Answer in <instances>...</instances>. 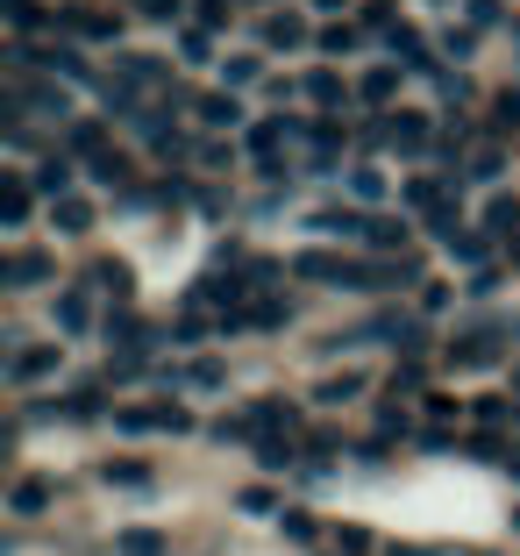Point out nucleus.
<instances>
[{
  "instance_id": "f257e3e1",
  "label": "nucleus",
  "mask_w": 520,
  "mask_h": 556,
  "mask_svg": "<svg viewBox=\"0 0 520 556\" xmlns=\"http://www.w3.org/2000/svg\"><path fill=\"white\" fill-rule=\"evenodd\" d=\"M293 271H300V278H328V286H357V293H371V264H364V257H328V250H300Z\"/></svg>"
},
{
  "instance_id": "f03ea898",
  "label": "nucleus",
  "mask_w": 520,
  "mask_h": 556,
  "mask_svg": "<svg viewBox=\"0 0 520 556\" xmlns=\"http://www.w3.org/2000/svg\"><path fill=\"white\" fill-rule=\"evenodd\" d=\"M114 428H129V435L172 428V435H186V428H193V414H186L179 400H150V407H122V414H114Z\"/></svg>"
},
{
  "instance_id": "7ed1b4c3",
  "label": "nucleus",
  "mask_w": 520,
  "mask_h": 556,
  "mask_svg": "<svg viewBox=\"0 0 520 556\" xmlns=\"http://www.w3.org/2000/svg\"><path fill=\"white\" fill-rule=\"evenodd\" d=\"M250 428H257V442H293L300 407L293 400H257V407H250Z\"/></svg>"
},
{
  "instance_id": "20e7f679",
  "label": "nucleus",
  "mask_w": 520,
  "mask_h": 556,
  "mask_svg": "<svg viewBox=\"0 0 520 556\" xmlns=\"http://www.w3.org/2000/svg\"><path fill=\"white\" fill-rule=\"evenodd\" d=\"M58 22H65L72 36H93V43H114V36H122V15H107V8H86V0H72Z\"/></svg>"
},
{
  "instance_id": "39448f33",
  "label": "nucleus",
  "mask_w": 520,
  "mask_h": 556,
  "mask_svg": "<svg viewBox=\"0 0 520 556\" xmlns=\"http://www.w3.org/2000/svg\"><path fill=\"white\" fill-rule=\"evenodd\" d=\"M449 364H456V371H485V364H499V336H492V328L456 336V343H449Z\"/></svg>"
},
{
  "instance_id": "423d86ee",
  "label": "nucleus",
  "mask_w": 520,
  "mask_h": 556,
  "mask_svg": "<svg viewBox=\"0 0 520 556\" xmlns=\"http://www.w3.org/2000/svg\"><path fill=\"white\" fill-rule=\"evenodd\" d=\"M50 500H58V485H50V478H15V492H8V514H15V521H43Z\"/></svg>"
},
{
  "instance_id": "0eeeda50",
  "label": "nucleus",
  "mask_w": 520,
  "mask_h": 556,
  "mask_svg": "<svg viewBox=\"0 0 520 556\" xmlns=\"http://www.w3.org/2000/svg\"><path fill=\"white\" fill-rule=\"evenodd\" d=\"M29 186H36V193H50V200H72V150H50V157L29 172Z\"/></svg>"
},
{
  "instance_id": "6e6552de",
  "label": "nucleus",
  "mask_w": 520,
  "mask_h": 556,
  "mask_svg": "<svg viewBox=\"0 0 520 556\" xmlns=\"http://www.w3.org/2000/svg\"><path fill=\"white\" fill-rule=\"evenodd\" d=\"M86 286H93V293H107V300H129L136 293V271L122 257H100L93 271H86Z\"/></svg>"
},
{
  "instance_id": "1a4fd4ad",
  "label": "nucleus",
  "mask_w": 520,
  "mask_h": 556,
  "mask_svg": "<svg viewBox=\"0 0 520 556\" xmlns=\"http://www.w3.org/2000/svg\"><path fill=\"white\" fill-rule=\"evenodd\" d=\"M321 236H350V243H371V214H350V207H321L314 214Z\"/></svg>"
},
{
  "instance_id": "9d476101",
  "label": "nucleus",
  "mask_w": 520,
  "mask_h": 556,
  "mask_svg": "<svg viewBox=\"0 0 520 556\" xmlns=\"http://www.w3.org/2000/svg\"><path fill=\"white\" fill-rule=\"evenodd\" d=\"M50 271H58V264H50L43 250H15V257H8V286H43Z\"/></svg>"
},
{
  "instance_id": "9b49d317",
  "label": "nucleus",
  "mask_w": 520,
  "mask_h": 556,
  "mask_svg": "<svg viewBox=\"0 0 520 556\" xmlns=\"http://www.w3.org/2000/svg\"><path fill=\"white\" fill-rule=\"evenodd\" d=\"M300 43H307L300 15H264V50H300Z\"/></svg>"
},
{
  "instance_id": "f8f14e48",
  "label": "nucleus",
  "mask_w": 520,
  "mask_h": 556,
  "mask_svg": "<svg viewBox=\"0 0 520 556\" xmlns=\"http://www.w3.org/2000/svg\"><path fill=\"white\" fill-rule=\"evenodd\" d=\"M50 222H58V236H86V229H93V207H86L79 193H72V200H50Z\"/></svg>"
},
{
  "instance_id": "ddd939ff",
  "label": "nucleus",
  "mask_w": 520,
  "mask_h": 556,
  "mask_svg": "<svg viewBox=\"0 0 520 556\" xmlns=\"http://www.w3.org/2000/svg\"><path fill=\"white\" fill-rule=\"evenodd\" d=\"M65 150L72 157H107V129H100V122H72V136H65Z\"/></svg>"
},
{
  "instance_id": "4468645a",
  "label": "nucleus",
  "mask_w": 520,
  "mask_h": 556,
  "mask_svg": "<svg viewBox=\"0 0 520 556\" xmlns=\"http://www.w3.org/2000/svg\"><path fill=\"white\" fill-rule=\"evenodd\" d=\"M50 364H58V343H36V350H15V357H8V378H43Z\"/></svg>"
},
{
  "instance_id": "2eb2a0df",
  "label": "nucleus",
  "mask_w": 520,
  "mask_h": 556,
  "mask_svg": "<svg viewBox=\"0 0 520 556\" xmlns=\"http://www.w3.org/2000/svg\"><path fill=\"white\" fill-rule=\"evenodd\" d=\"M385 43H392V58H399V65H414V72L435 65V58H428V43H421V29H392Z\"/></svg>"
},
{
  "instance_id": "dca6fc26",
  "label": "nucleus",
  "mask_w": 520,
  "mask_h": 556,
  "mask_svg": "<svg viewBox=\"0 0 520 556\" xmlns=\"http://www.w3.org/2000/svg\"><path fill=\"white\" fill-rule=\"evenodd\" d=\"M193 115L207 122V129H236V122H243V108H236V93H207Z\"/></svg>"
},
{
  "instance_id": "f3484780",
  "label": "nucleus",
  "mask_w": 520,
  "mask_h": 556,
  "mask_svg": "<svg viewBox=\"0 0 520 556\" xmlns=\"http://www.w3.org/2000/svg\"><path fill=\"white\" fill-rule=\"evenodd\" d=\"M29 207H36L29 172H8V229H22V222H29Z\"/></svg>"
},
{
  "instance_id": "a211bd4d",
  "label": "nucleus",
  "mask_w": 520,
  "mask_h": 556,
  "mask_svg": "<svg viewBox=\"0 0 520 556\" xmlns=\"http://www.w3.org/2000/svg\"><path fill=\"white\" fill-rule=\"evenodd\" d=\"M421 143H428V115L399 108V115H392V150H421Z\"/></svg>"
},
{
  "instance_id": "6ab92c4d",
  "label": "nucleus",
  "mask_w": 520,
  "mask_h": 556,
  "mask_svg": "<svg viewBox=\"0 0 520 556\" xmlns=\"http://www.w3.org/2000/svg\"><path fill=\"white\" fill-rule=\"evenodd\" d=\"M485 129H492V136L520 129V86H506V93H492V115H485Z\"/></svg>"
},
{
  "instance_id": "aec40b11",
  "label": "nucleus",
  "mask_w": 520,
  "mask_h": 556,
  "mask_svg": "<svg viewBox=\"0 0 520 556\" xmlns=\"http://www.w3.org/2000/svg\"><path fill=\"white\" fill-rule=\"evenodd\" d=\"M485 229H492V236H513V229H520V200H513V193H492V200H485Z\"/></svg>"
},
{
  "instance_id": "412c9836",
  "label": "nucleus",
  "mask_w": 520,
  "mask_h": 556,
  "mask_svg": "<svg viewBox=\"0 0 520 556\" xmlns=\"http://www.w3.org/2000/svg\"><path fill=\"white\" fill-rule=\"evenodd\" d=\"M122 79L129 86H164V65L150 58V50H129V58H122Z\"/></svg>"
},
{
  "instance_id": "4be33fe9",
  "label": "nucleus",
  "mask_w": 520,
  "mask_h": 556,
  "mask_svg": "<svg viewBox=\"0 0 520 556\" xmlns=\"http://www.w3.org/2000/svg\"><path fill=\"white\" fill-rule=\"evenodd\" d=\"M357 393H364V371H342V378H321L314 400H321V407H342V400H357Z\"/></svg>"
},
{
  "instance_id": "5701e85b",
  "label": "nucleus",
  "mask_w": 520,
  "mask_h": 556,
  "mask_svg": "<svg viewBox=\"0 0 520 556\" xmlns=\"http://www.w3.org/2000/svg\"><path fill=\"white\" fill-rule=\"evenodd\" d=\"M428 236H442V243H456V236H464V207H456V200H442V207L428 214Z\"/></svg>"
},
{
  "instance_id": "b1692460",
  "label": "nucleus",
  "mask_w": 520,
  "mask_h": 556,
  "mask_svg": "<svg viewBox=\"0 0 520 556\" xmlns=\"http://www.w3.org/2000/svg\"><path fill=\"white\" fill-rule=\"evenodd\" d=\"M0 15L15 22V29H22V36H29V29H43V22H50V15H43V8H36V0H0Z\"/></svg>"
},
{
  "instance_id": "393cba45",
  "label": "nucleus",
  "mask_w": 520,
  "mask_h": 556,
  "mask_svg": "<svg viewBox=\"0 0 520 556\" xmlns=\"http://www.w3.org/2000/svg\"><path fill=\"white\" fill-rule=\"evenodd\" d=\"M499 172H506V150H499V143H492V150H478V157H471V172H464V179H478V186H492V179H499Z\"/></svg>"
},
{
  "instance_id": "a878e982",
  "label": "nucleus",
  "mask_w": 520,
  "mask_h": 556,
  "mask_svg": "<svg viewBox=\"0 0 520 556\" xmlns=\"http://www.w3.org/2000/svg\"><path fill=\"white\" fill-rule=\"evenodd\" d=\"M314 43H321L328 58H350V50L364 43V29H350V22H342V29H321V36H314Z\"/></svg>"
},
{
  "instance_id": "bb28decb",
  "label": "nucleus",
  "mask_w": 520,
  "mask_h": 556,
  "mask_svg": "<svg viewBox=\"0 0 520 556\" xmlns=\"http://www.w3.org/2000/svg\"><path fill=\"white\" fill-rule=\"evenodd\" d=\"M307 93L321 100V108H342V100H350V86H342L335 72H314V79H307Z\"/></svg>"
},
{
  "instance_id": "cd10ccee",
  "label": "nucleus",
  "mask_w": 520,
  "mask_h": 556,
  "mask_svg": "<svg viewBox=\"0 0 520 556\" xmlns=\"http://www.w3.org/2000/svg\"><path fill=\"white\" fill-rule=\"evenodd\" d=\"M286 464H300L293 442H257V471H286Z\"/></svg>"
},
{
  "instance_id": "c85d7f7f",
  "label": "nucleus",
  "mask_w": 520,
  "mask_h": 556,
  "mask_svg": "<svg viewBox=\"0 0 520 556\" xmlns=\"http://www.w3.org/2000/svg\"><path fill=\"white\" fill-rule=\"evenodd\" d=\"M392 93H399V72H392V65L364 72V100H392Z\"/></svg>"
},
{
  "instance_id": "c756f323",
  "label": "nucleus",
  "mask_w": 520,
  "mask_h": 556,
  "mask_svg": "<svg viewBox=\"0 0 520 556\" xmlns=\"http://www.w3.org/2000/svg\"><path fill=\"white\" fill-rule=\"evenodd\" d=\"M86 321H93V314H86V293H65V300H58V328H72V336H79Z\"/></svg>"
},
{
  "instance_id": "7c9ffc66",
  "label": "nucleus",
  "mask_w": 520,
  "mask_h": 556,
  "mask_svg": "<svg viewBox=\"0 0 520 556\" xmlns=\"http://www.w3.org/2000/svg\"><path fill=\"white\" fill-rule=\"evenodd\" d=\"M122 556H164V535H150V528H129V535H122Z\"/></svg>"
},
{
  "instance_id": "2f4dec72",
  "label": "nucleus",
  "mask_w": 520,
  "mask_h": 556,
  "mask_svg": "<svg viewBox=\"0 0 520 556\" xmlns=\"http://www.w3.org/2000/svg\"><path fill=\"white\" fill-rule=\"evenodd\" d=\"M485 250H492L485 236H471V229H464V236L449 243V257H456V264H485Z\"/></svg>"
},
{
  "instance_id": "473e14b6",
  "label": "nucleus",
  "mask_w": 520,
  "mask_h": 556,
  "mask_svg": "<svg viewBox=\"0 0 520 556\" xmlns=\"http://www.w3.org/2000/svg\"><path fill=\"white\" fill-rule=\"evenodd\" d=\"M65 414H72V421H93V414H100V386H79V393L65 400Z\"/></svg>"
},
{
  "instance_id": "72a5a7b5",
  "label": "nucleus",
  "mask_w": 520,
  "mask_h": 556,
  "mask_svg": "<svg viewBox=\"0 0 520 556\" xmlns=\"http://www.w3.org/2000/svg\"><path fill=\"white\" fill-rule=\"evenodd\" d=\"M350 193H357V200H378V193H385V179H378L371 164H357V172H350Z\"/></svg>"
},
{
  "instance_id": "f704fd0d",
  "label": "nucleus",
  "mask_w": 520,
  "mask_h": 556,
  "mask_svg": "<svg viewBox=\"0 0 520 556\" xmlns=\"http://www.w3.org/2000/svg\"><path fill=\"white\" fill-rule=\"evenodd\" d=\"M93 179H100V186H122V179H129V157H114V150H107V157L93 164Z\"/></svg>"
},
{
  "instance_id": "c9c22d12",
  "label": "nucleus",
  "mask_w": 520,
  "mask_h": 556,
  "mask_svg": "<svg viewBox=\"0 0 520 556\" xmlns=\"http://www.w3.org/2000/svg\"><path fill=\"white\" fill-rule=\"evenodd\" d=\"M100 478H107V485H150V471H143V464H107Z\"/></svg>"
},
{
  "instance_id": "e433bc0d",
  "label": "nucleus",
  "mask_w": 520,
  "mask_h": 556,
  "mask_svg": "<svg viewBox=\"0 0 520 556\" xmlns=\"http://www.w3.org/2000/svg\"><path fill=\"white\" fill-rule=\"evenodd\" d=\"M392 243H407V222H371V250H392Z\"/></svg>"
},
{
  "instance_id": "4c0bfd02",
  "label": "nucleus",
  "mask_w": 520,
  "mask_h": 556,
  "mask_svg": "<svg viewBox=\"0 0 520 556\" xmlns=\"http://www.w3.org/2000/svg\"><path fill=\"white\" fill-rule=\"evenodd\" d=\"M278 528H286V535H293V542H314V521H307V514H300V507H286V514H278Z\"/></svg>"
},
{
  "instance_id": "58836bf2",
  "label": "nucleus",
  "mask_w": 520,
  "mask_h": 556,
  "mask_svg": "<svg viewBox=\"0 0 520 556\" xmlns=\"http://www.w3.org/2000/svg\"><path fill=\"white\" fill-rule=\"evenodd\" d=\"M221 79H228V86H250V79H257V58H228Z\"/></svg>"
},
{
  "instance_id": "ea45409f",
  "label": "nucleus",
  "mask_w": 520,
  "mask_h": 556,
  "mask_svg": "<svg viewBox=\"0 0 520 556\" xmlns=\"http://www.w3.org/2000/svg\"><path fill=\"white\" fill-rule=\"evenodd\" d=\"M464 143H471V129H449V136L435 143V157H442V164H456V157H464Z\"/></svg>"
},
{
  "instance_id": "a19ab883",
  "label": "nucleus",
  "mask_w": 520,
  "mask_h": 556,
  "mask_svg": "<svg viewBox=\"0 0 520 556\" xmlns=\"http://www.w3.org/2000/svg\"><path fill=\"white\" fill-rule=\"evenodd\" d=\"M236 507H243V514H271L278 500H271V492H264V485H243V500H236Z\"/></svg>"
},
{
  "instance_id": "79ce46f5",
  "label": "nucleus",
  "mask_w": 520,
  "mask_h": 556,
  "mask_svg": "<svg viewBox=\"0 0 520 556\" xmlns=\"http://www.w3.org/2000/svg\"><path fill=\"white\" fill-rule=\"evenodd\" d=\"M364 22H371V29H385V36L399 29V22H392V0H371V8H364Z\"/></svg>"
},
{
  "instance_id": "37998d69",
  "label": "nucleus",
  "mask_w": 520,
  "mask_h": 556,
  "mask_svg": "<svg viewBox=\"0 0 520 556\" xmlns=\"http://www.w3.org/2000/svg\"><path fill=\"white\" fill-rule=\"evenodd\" d=\"M471 43H478L471 29H449V36H442V50H449V58H471Z\"/></svg>"
},
{
  "instance_id": "c03bdc74",
  "label": "nucleus",
  "mask_w": 520,
  "mask_h": 556,
  "mask_svg": "<svg viewBox=\"0 0 520 556\" xmlns=\"http://www.w3.org/2000/svg\"><path fill=\"white\" fill-rule=\"evenodd\" d=\"M421 307H428V314H442V307H449V286H442V278H428V293H421Z\"/></svg>"
},
{
  "instance_id": "a18cd8bd",
  "label": "nucleus",
  "mask_w": 520,
  "mask_h": 556,
  "mask_svg": "<svg viewBox=\"0 0 520 556\" xmlns=\"http://www.w3.org/2000/svg\"><path fill=\"white\" fill-rule=\"evenodd\" d=\"M314 8H321V15H342V0H314Z\"/></svg>"
},
{
  "instance_id": "49530a36",
  "label": "nucleus",
  "mask_w": 520,
  "mask_h": 556,
  "mask_svg": "<svg viewBox=\"0 0 520 556\" xmlns=\"http://www.w3.org/2000/svg\"><path fill=\"white\" fill-rule=\"evenodd\" d=\"M506 471H513V478H520V450H513V457H506Z\"/></svg>"
},
{
  "instance_id": "de8ad7c7",
  "label": "nucleus",
  "mask_w": 520,
  "mask_h": 556,
  "mask_svg": "<svg viewBox=\"0 0 520 556\" xmlns=\"http://www.w3.org/2000/svg\"><path fill=\"white\" fill-rule=\"evenodd\" d=\"M513 521H520V507H513Z\"/></svg>"
}]
</instances>
